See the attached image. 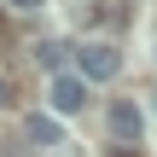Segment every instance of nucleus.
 <instances>
[{
  "mask_svg": "<svg viewBox=\"0 0 157 157\" xmlns=\"http://www.w3.org/2000/svg\"><path fill=\"white\" fill-rule=\"evenodd\" d=\"M117 70H122V52L105 47V41H87V47L76 52V76H82V82H117Z\"/></svg>",
  "mask_w": 157,
  "mask_h": 157,
  "instance_id": "obj_1",
  "label": "nucleus"
},
{
  "mask_svg": "<svg viewBox=\"0 0 157 157\" xmlns=\"http://www.w3.org/2000/svg\"><path fill=\"white\" fill-rule=\"evenodd\" d=\"M23 146H35V151H52V146H64V128H58V117H47V111H29V117H23Z\"/></svg>",
  "mask_w": 157,
  "mask_h": 157,
  "instance_id": "obj_2",
  "label": "nucleus"
},
{
  "mask_svg": "<svg viewBox=\"0 0 157 157\" xmlns=\"http://www.w3.org/2000/svg\"><path fill=\"white\" fill-rule=\"evenodd\" d=\"M47 99H52V111H58V117H70V111H82V105H87V82H82V76H52Z\"/></svg>",
  "mask_w": 157,
  "mask_h": 157,
  "instance_id": "obj_3",
  "label": "nucleus"
},
{
  "mask_svg": "<svg viewBox=\"0 0 157 157\" xmlns=\"http://www.w3.org/2000/svg\"><path fill=\"white\" fill-rule=\"evenodd\" d=\"M105 122H111V134H117V140H140V128H146V111H140L134 99H111Z\"/></svg>",
  "mask_w": 157,
  "mask_h": 157,
  "instance_id": "obj_4",
  "label": "nucleus"
},
{
  "mask_svg": "<svg viewBox=\"0 0 157 157\" xmlns=\"http://www.w3.org/2000/svg\"><path fill=\"white\" fill-rule=\"evenodd\" d=\"M29 52H35V64H47V70H52V76H64V52H70V47H64V41H35V47H29Z\"/></svg>",
  "mask_w": 157,
  "mask_h": 157,
  "instance_id": "obj_5",
  "label": "nucleus"
},
{
  "mask_svg": "<svg viewBox=\"0 0 157 157\" xmlns=\"http://www.w3.org/2000/svg\"><path fill=\"white\" fill-rule=\"evenodd\" d=\"M12 105H17V82L0 70V111H12Z\"/></svg>",
  "mask_w": 157,
  "mask_h": 157,
  "instance_id": "obj_6",
  "label": "nucleus"
},
{
  "mask_svg": "<svg viewBox=\"0 0 157 157\" xmlns=\"http://www.w3.org/2000/svg\"><path fill=\"white\" fill-rule=\"evenodd\" d=\"M6 6H12V12H41L47 0H6Z\"/></svg>",
  "mask_w": 157,
  "mask_h": 157,
  "instance_id": "obj_7",
  "label": "nucleus"
},
{
  "mask_svg": "<svg viewBox=\"0 0 157 157\" xmlns=\"http://www.w3.org/2000/svg\"><path fill=\"white\" fill-rule=\"evenodd\" d=\"M151 99H157V93H151Z\"/></svg>",
  "mask_w": 157,
  "mask_h": 157,
  "instance_id": "obj_8",
  "label": "nucleus"
}]
</instances>
